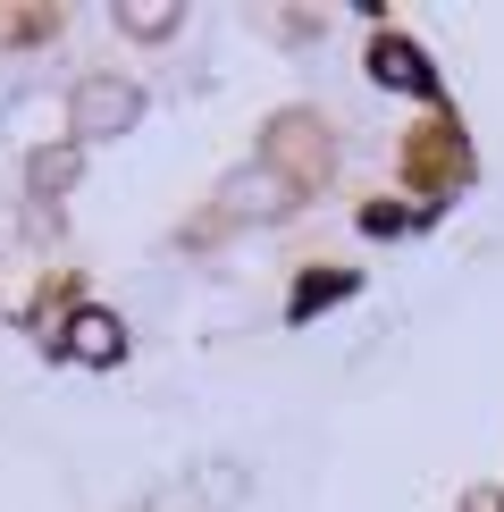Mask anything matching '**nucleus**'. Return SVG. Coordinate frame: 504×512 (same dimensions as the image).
Listing matches in <instances>:
<instances>
[{"label": "nucleus", "mask_w": 504, "mask_h": 512, "mask_svg": "<svg viewBox=\"0 0 504 512\" xmlns=\"http://www.w3.org/2000/svg\"><path fill=\"white\" fill-rule=\"evenodd\" d=\"M118 26H126V34H143V42H160L168 26H177V9H143V0H126V9H118Z\"/></svg>", "instance_id": "20e7f679"}, {"label": "nucleus", "mask_w": 504, "mask_h": 512, "mask_svg": "<svg viewBox=\"0 0 504 512\" xmlns=\"http://www.w3.org/2000/svg\"><path fill=\"white\" fill-rule=\"evenodd\" d=\"M362 227H370V236H404V210L378 202V210H362Z\"/></svg>", "instance_id": "423d86ee"}, {"label": "nucleus", "mask_w": 504, "mask_h": 512, "mask_svg": "<svg viewBox=\"0 0 504 512\" xmlns=\"http://www.w3.org/2000/svg\"><path fill=\"white\" fill-rule=\"evenodd\" d=\"M370 76L387 84V93H437L429 59H420V51H412L404 34H378V42H370Z\"/></svg>", "instance_id": "7ed1b4c3"}, {"label": "nucleus", "mask_w": 504, "mask_h": 512, "mask_svg": "<svg viewBox=\"0 0 504 512\" xmlns=\"http://www.w3.org/2000/svg\"><path fill=\"white\" fill-rule=\"evenodd\" d=\"M135 118H143L135 84H84L76 93V135H126Z\"/></svg>", "instance_id": "f257e3e1"}, {"label": "nucleus", "mask_w": 504, "mask_h": 512, "mask_svg": "<svg viewBox=\"0 0 504 512\" xmlns=\"http://www.w3.org/2000/svg\"><path fill=\"white\" fill-rule=\"evenodd\" d=\"M227 202H236V210H278L286 185L278 177H244V185H227Z\"/></svg>", "instance_id": "39448f33"}, {"label": "nucleus", "mask_w": 504, "mask_h": 512, "mask_svg": "<svg viewBox=\"0 0 504 512\" xmlns=\"http://www.w3.org/2000/svg\"><path fill=\"white\" fill-rule=\"evenodd\" d=\"M59 345H68V361H84V370H110V361L126 353V328L110 311H76L68 328H59Z\"/></svg>", "instance_id": "f03ea898"}]
</instances>
